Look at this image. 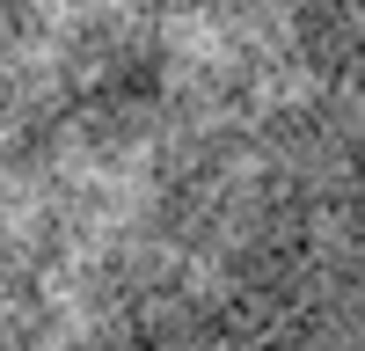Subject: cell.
I'll use <instances>...</instances> for the list:
<instances>
[{
    "label": "cell",
    "instance_id": "obj_1",
    "mask_svg": "<svg viewBox=\"0 0 365 351\" xmlns=\"http://www.w3.org/2000/svg\"><path fill=\"white\" fill-rule=\"evenodd\" d=\"M0 351H365V0H0Z\"/></svg>",
    "mask_w": 365,
    "mask_h": 351
}]
</instances>
